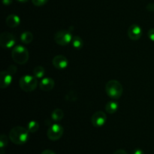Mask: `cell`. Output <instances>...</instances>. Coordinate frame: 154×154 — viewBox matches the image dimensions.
<instances>
[{
	"label": "cell",
	"mask_w": 154,
	"mask_h": 154,
	"mask_svg": "<svg viewBox=\"0 0 154 154\" xmlns=\"http://www.w3.org/2000/svg\"><path fill=\"white\" fill-rule=\"evenodd\" d=\"M20 40L25 45H29L33 40V35L30 32H24L21 34Z\"/></svg>",
	"instance_id": "obj_17"
},
{
	"label": "cell",
	"mask_w": 154,
	"mask_h": 154,
	"mask_svg": "<svg viewBox=\"0 0 154 154\" xmlns=\"http://www.w3.org/2000/svg\"><path fill=\"white\" fill-rule=\"evenodd\" d=\"M2 2L5 5H10L13 2V0H2Z\"/></svg>",
	"instance_id": "obj_27"
},
{
	"label": "cell",
	"mask_w": 154,
	"mask_h": 154,
	"mask_svg": "<svg viewBox=\"0 0 154 154\" xmlns=\"http://www.w3.org/2000/svg\"><path fill=\"white\" fill-rule=\"evenodd\" d=\"M29 138V132L26 128L23 126H15L9 133V139L12 143L17 145H22L28 141Z\"/></svg>",
	"instance_id": "obj_1"
},
{
	"label": "cell",
	"mask_w": 154,
	"mask_h": 154,
	"mask_svg": "<svg viewBox=\"0 0 154 154\" xmlns=\"http://www.w3.org/2000/svg\"><path fill=\"white\" fill-rule=\"evenodd\" d=\"M8 139L5 135H2L0 136V148H1V154L4 153V148L8 145Z\"/></svg>",
	"instance_id": "obj_20"
},
{
	"label": "cell",
	"mask_w": 154,
	"mask_h": 154,
	"mask_svg": "<svg viewBox=\"0 0 154 154\" xmlns=\"http://www.w3.org/2000/svg\"><path fill=\"white\" fill-rule=\"evenodd\" d=\"M105 91L110 98L118 99L123 95V88L122 84L116 80H111L105 85Z\"/></svg>",
	"instance_id": "obj_3"
},
{
	"label": "cell",
	"mask_w": 154,
	"mask_h": 154,
	"mask_svg": "<svg viewBox=\"0 0 154 154\" xmlns=\"http://www.w3.org/2000/svg\"><path fill=\"white\" fill-rule=\"evenodd\" d=\"M119 108L118 103L115 101H110L105 105V111L110 114H115Z\"/></svg>",
	"instance_id": "obj_14"
},
{
	"label": "cell",
	"mask_w": 154,
	"mask_h": 154,
	"mask_svg": "<svg viewBox=\"0 0 154 154\" xmlns=\"http://www.w3.org/2000/svg\"><path fill=\"white\" fill-rule=\"evenodd\" d=\"M72 33L68 30H60L54 35V41L60 46H66L70 44L72 40Z\"/></svg>",
	"instance_id": "obj_5"
},
{
	"label": "cell",
	"mask_w": 154,
	"mask_h": 154,
	"mask_svg": "<svg viewBox=\"0 0 154 154\" xmlns=\"http://www.w3.org/2000/svg\"><path fill=\"white\" fill-rule=\"evenodd\" d=\"M41 154H56V153L51 150H45Z\"/></svg>",
	"instance_id": "obj_25"
},
{
	"label": "cell",
	"mask_w": 154,
	"mask_h": 154,
	"mask_svg": "<svg viewBox=\"0 0 154 154\" xmlns=\"http://www.w3.org/2000/svg\"><path fill=\"white\" fill-rule=\"evenodd\" d=\"M128 36L132 41H137L142 35V29L137 24H132L128 29Z\"/></svg>",
	"instance_id": "obj_9"
},
{
	"label": "cell",
	"mask_w": 154,
	"mask_h": 154,
	"mask_svg": "<svg viewBox=\"0 0 154 154\" xmlns=\"http://www.w3.org/2000/svg\"><path fill=\"white\" fill-rule=\"evenodd\" d=\"M7 71L9 72V73H11L12 75H14L15 73H16L17 67L15 66H13V65H11V66H8V67Z\"/></svg>",
	"instance_id": "obj_22"
},
{
	"label": "cell",
	"mask_w": 154,
	"mask_h": 154,
	"mask_svg": "<svg viewBox=\"0 0 154 154\" xmlns=\"http://www.w3.org/2000/svg\"><path fill=\"white\" fill-rule=\"evenodd\" d=\"M107 121V116L103 111H96L91 117V123L95 127H102Z\"/></svg>",
	"instance_id": "obj_8"
},
{
	"label": "cell",
	"mask_w": 154,
	"mask_h": 154,
	"mask_svg": "<svg viewBox=\"0 0 154 154\" xmlns=\"http://www.w3.org/2000/svg\"><path fill=\"white\" fill-rule=\"evenodd\" d=\"M26 129H28V131L30 132V133H34V132H36L39 129L38 123L36 121H34V120H32V121L29 122L28 123Z\"/></svg>",
	"instance_id": "obj_19"
},
{
	"label": "cell",
	"mask_w": 154,
	"mask_h": 154,
	"mask_svg": "<svg viewBox=\"0 0 154 154\" xmlns=\"http://www.w3.org/2000/svg\"><path fill=\"white\" fill-rule=\"evenodd\" d=\"M71 44H72V47H73L74 48L78 50L81 49L82 47L84 46V42H83V39L81 38L80 36H78V35L73 36Z\"/></svg>",
	"instance_id": "obj_16"
},
{
	"label": "cell",
	"mask_w": 154,
	"mask_h": 154,
	"mask_svg": "<svg viewBox=\"0 0 154 154\" xmlns=\"http://www.w3.org/2000/svg\"><path fill=\"white\" fill-rule=\"evenodd\" d=\"M33 75L38 79L43 78L45 75V68L42 66H38L36 67H35L34 70H33Z\"/></svg>",
	"instance_id": "obj_18"
},
{
	"label": "cell",
	"mask_w": 154,
	"mask_h": 154,
	"mask_svg": "<svg viewBox=\"0 0 154 154\" xmlns=\"http://www.w3.org/2000/svg\"><path fill=\"white\" fill-rule=\"evenodd\" d=\"M64 132V129L61 125L54 123L48 129L47 136L51 141H57L62 138Z\"/></svg>",
	"instance_id": "obj_6"
},
{
	"label": "cell",
	"mask_w": 154,
	"mask_h": 154,
	"mask_svg": "<svg viewBox=\"0 0 154 154\" xmlns=\"http://www.w3.org/2000/svg\"><path fill=\"white\" fill-rule=\"evenodd\" d=\"M12 81V75L7 70L2 71L0 73V87L2 89L7 88Z\"/></svg>",
	"instance_id": "obj_11"
},
{
	"label": "cell",
	"mask_w": 154,
	"mask_h": 154,
	"mask_svg": "<svg viewBox=\"0 0 154 154\" xmlns=\"http://www.w3.org/2000/svg\"><path fill=\"white\" fill-rule=\"evenodd\" d=\"M48 2V0H32V2L34 5L40 7V6H43L46 4Z\"/></svg>",
	"instance_id": "obj_21"
},
{
	"label": "cell",
	"mask_w": 154,
	"mask_h": 154,
	"mask_svg": "<svg viewBox=\"0 0 154 154\" xmlns=\"http://www.w3.org/2000/svg\"><path fill=\"white\" fill-rule=\"evenodd\" d=\"M52 64L54 67L59 70H63L66 69L69 65L67 58L63 55H57L54 57L52 60Z\"/></svg>",
	"instance_id": "obj_10"
},
{
	"label": "cell",
	"mask_w": 154,
	"mask_h": 154,
	"mask_svg": "<svg viewBox=\"0 0 154 154\" xmlns=\"http://www.w3.org/2000/svg\"><path fill=\"white\" fill-rule=\"evenodd\" d=\"M54 86H55V82L54 80L51 78H43L41 81L40 84H39V87L42 90L45 92L51 91L54 89Z\"/></svg>",
	"instance_id": "obj_12"
},
{
	"label": "cell",
	"mask_w": 154,
	"mask_h": 154,
	"mask_svg": "<svg viewBox=\"0 0 154 154\" xmlns=\"http://www.w3.org/2000/svg\"><path fill=\"white\" fill-rule=\"evenodd\" d=\"M6 25L10 28H15L20 23V19L19 16L16 14H10L6 17Z\"/></svg>",
	"instance_id": "obj_13"
},
{
	"label": "cell",
	"mask_w": 154,
	"mask_h": 154,
	"mask_svg": "<svg viewBox=\"0 0 154 154\" xmlns=\"http://www.w3.org/2000/svg\"><path fill=\"white\" fill-rule=\"evenodd\" d=\"M63 117H64V113H63V110L60 108H56L51 114V118L56 122H59L63 120Z\"/></svg>",
	"instance_id": "obj_15"
},
{
	"label": "cell",
	"mask_w": 154,
	"mask_h": 154,
	"mask_svg": "<svg viewBox=\"0 0 154 154\" xmlns=\"http://www.w3.org/2000/svg\"><path fill=\"white\" fill-rule=\"evenodd\" d=\"M11 57L17 64L23 65L29 60V54L25 47L22 45H17L12 49Z\"/></svg>",
	"instance_id": "obj_2"
},
{
	"label": "cell",
	"mask_w": 154,
	"mask_h": 154,
	"mask_svg": "<svg viewBox=\"0 0 154 154\" xmlns=\"http://www.w3.org/2000/svg\"><path fill=\"white\" fill-rule=\"evenodd\" d=\"M17 1L19 2H20V3H25V2H27L29 0H17Z\"/></svg>",
	"instance_id": "obj_29"
},
{
	"label": "cell",
	"mask_w": 154,
	"mask_h": 154,
	"mask_svg": "<svg viewBox=\"0 0 154 154\" xmlns=\"http://www.w3.org/2000/svg\"><path fill=\"white\" fill-rule=\"evenodd\" d=\"M147 36H148L149 39L151 40L152 42H154V28L150 29L147 32Z\"/></svg>",
	"instance_id": "obj_23"
},
{
	"label": "cell",
	"mask_w": 154,
	"mask_h": 154,
	"mask_svg": "<svg viewBox=\"0 0 154 154\" xmlns=\"http://www.w3.org/2000/svg\"><path fill=\"white\" fill-rule=\"evenodd\" d=\"M16 43L15 36L8 32H4L0 35V45L5 49H10L14 47Z\"/></svg>",
	"instance_id": "obj_7"
},
{
	"label": "cell",
	"mask_w": 154,
	"mask_h": 154,
	"mask_svg": "<svg viewBox=\"0 0 154 154\" xmlns=\"http://www.w3.org/2000/svg\"><path fill=\"white\" fill-rule=\"evenodd\" d=\"M132 154H144V153L142 150H141V149H136V150H134Z\"/></svg>",
	"instance_id": "obj_28"
},
{
	"label": "cell",
	"mask_w": 154,
	"mask_h": 154,
	"mask_svg": "<svg viewBox=\"0 0 154 154\" xmlns=\"http://www.w3.org/2000/svg\"><path fill=\"white\" fill-rule=\"evenodd\" d=\"M147 9L149 11H154V4L153 3H150V4L147 5Z\"/></svg>",
	"instance_id": "obj_24"
},
{
	"label": "cell",
	"mask_w": 154,
	"mask_h": 154,
	"mask_svg": "<svg viewBox=\"0 0 154 154\" xmlns=\"http://www.w3.org/2000/svg\"><path fill=\"white\" fill-rule=\"evenodd\" d=\"M113 154H128L127 152L125 151L124 150H116Z\"/></svg>",
	"instance_id": "obj_26"
},
{
	"label": "cell",
	"mask_w": 154,
	"mask_h": 154,
	"mask_svg": "<svg viewBox=\"0 0 154 154\" xmlns=\"http://www.w3.org/2000/svg\"><path fill=\"white\" fill-rule=\"evenodd\" d=\"M20 87L23 91L32 92L36 89L38 85V78H36L34 75H23L20 78L19 81Z\"/></svg>",
	"instance_id": "obj_4"
}]
</instances>
